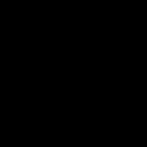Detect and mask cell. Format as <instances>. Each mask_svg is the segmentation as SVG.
Masks as SVG:
<instances>
[]
</instances>
